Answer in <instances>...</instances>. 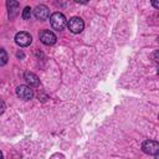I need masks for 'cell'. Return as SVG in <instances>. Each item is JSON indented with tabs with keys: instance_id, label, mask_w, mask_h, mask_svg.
Here are the masks:
<instances>
[{
	"instance_id": "cell-1",
	"label": "cell",
	"mask_w": 159,
	"mask_h": 159,
	"mask_svg": "<svg viewBox=\"0 0 159 159\" xmlns=\"http://www.w3.org/2000/svg\"><path fill=\"white\" fill-rule=\"evenodd\" d=\"M50 22H51V26L57 30V31H61L65 29L67 21H66V17L61 12H53L51 16H50Z\"/></svg>"
},
{
	"instance_id": "cell-2",
	"label": "cell",
	"mask_w": 159,
	"mask_h": 159,
	"mask_svg": "<svg viewBox=\"0 0 159 159\" xmlns=\"http://www.w3.org/2000/svg\"><path fill=\"white\" fill-rule=\"evenodd\" d=\"M67 27L72 34H80L84 29V22L81 17L73 16L67 21Z\"/></svg>"
},
{
	"instance_id": "cell-3",
	"label": "cell",
	"mask_w": 159,
	"mask_h": 159,
	"mask_svg": "<svg viewBox=\"0 0 159 159\" xmlns=\"http://www.w3.org/2000/svg\"><path fill=\"white\" fill-rule=\"evenodd\" d=\"M16 94L20 99H24V101H30L34 98V91L30 86H26V84H20L17 88H16Z\"/></svg>"
},
{
	"instance_id": "cell-4",
	"label": "cell",
	"mask_w": 159,
	"mask_h": 159,
	"mask_svg": "<svg viewBox=\"0 0 159 159\" xmlns=\"http://www.w3.org/2000/svg\"><path fill=\"white\" fill-rule=\"evenodd\" d=\"M142 149H143L144 153H147L149 155H158V153H159V143L157 140L148 139V140L143 142Z\"/></svg>"
},
{
	"instance_id": "cell-5",
	"label": "cell",
	"mask_w": 159,
	"mask_h": 159,
	"mask_svg": "<svg viewBox=\"0 0 159 159\" xmlns=\"http://www.w3.org/2000/svg\"><path fill=\"white\" fill-rule=\"evenodd\" d=\"M15 42L21 47H26L32 42V37H31V35L29 32L21 31V32H17L15 35Z\"/></svg>"
},
{
	"instance_id": "cell-6",
	"label": "cell",
	"mask_w": 159,
	"mask_h": 159,
	"mask_svg": "<svg viewBox=\"0 0 159 159\" xmlns=\"http://www.w3.org/2000/svg\"><path fill=\"white\" fill-rule=\"evenodd\" d=\"M6 7H7L9 20H14L20 12V5L16 0H7L6 1Z\"/></svg>"
},
{
	"instance_id": "cell-7",
	"label": "cell",
	"mask_w": 159,
	"mask_h": 159,
	"mask_svg": "<svg viewBox=\"0 0 159 159\" xmlns=\"http://www.w3.org/2000/svg\"><path fill=\"white\" fill-rule=\"evenodd\" d=\"M34 15L37 20L40 21H43V20H47L48 16H50V10L46 5H37L35 9H34Z\"/></svg>"
},
{
	"instance_id": "cell-8",
	"label": "cell",
	"mask_w": 159,
	"mask_h": 159,
	"mask_svg": "<svg viewBox=\"0 0 159 159\" xmlns=\"http://www.w3.org/2000/svg\"><path fill=\"white\" fill-rule=\"evenodd\" d=\"M39 37H40V41L42 43H45V45H53L56 42V40H57L56 35L53 32H51V31H47V30L40 32Z\"/></svg>"
},
{
	"instance_id": "cell-9",
	"label": "cell",
	"mask_w": 159,
	"mask_h": 159,
	"mask_svg": "<svg viewBox=\"0 0 159 159\" xmlns=\"http://www.w3.org/2000/svg\"><path fill=\"white\" fill-rule=\"evenodd\" d=\"M24 78H25V81L27 82V84H29L30 87H37V86L40 84L39 77H37L35 73L30 72V71H27V72L24 73Z\"/></svg>"
},
{
	"instance_id": "cell-10",
	"label": "cell",
	"mask_w": 159,
	"mask_h": 159,
	"mask_svg": "<svg viewBox=\"0 0 159 159\" xmlns=\"http://www.w3.org/2000/svg\"><path fill=\"white\" fill-rule=\"evenodd\" d=\"M7 60H9V56H7L6 51L2 50V48H0V66L6 65L7 63Z\"/></svg>"
},
{
	"instance_id": "cell-11",
	"label": "cell",
	"mask_w": 159,
	"mask_h": 159,
	"mask_svg": "<svg viewBox=\"0 0 159 159\" xmlns=\"http://www.w3.org/2000/svg\"><path fill=\"white\" fill-rule=\"evenodd\" d=\"M31 16V7L30 6H26L24 10H22V19L24 20H29Z\"/></svg>"
},
{
	"instance_id": "cell-12",
	"label": "cell",
	"mask_w": 159,
	"mask_h": 159,
	"mask_svg": "<svg viewBox=\"0 0 159 159\" xmlns=\"http://www.w3.org/2000/svg\"><path fill=\"white\" fill-rule=\"evenodd\" d=\"M6 109V106H5V102L2 99H0V114H2Z\"/></svg>"
},
{
	"instance_id": "cell-13",
	"label": "cell",
	"mask_w": 159,
	"mask_h": 159,
	"mask_svg": "<svg viewBox=\"0 0 159 159\" xmlns=\"http://www.w3.org/2000/svg\"><path fill=\"white\" fill-rule=\"evenodd\" d=\"M154 9H159V0H150Z\"/></svg>"
},
{
	"instance_id": "cell-14",
	"label": "cell",
	"mask_w": 159,
	"mask_h": 159,
	"mask_svg": "<svg viewBox=\"0 0 159 159\" xmlns=\"http://www.w3.org/2000/svg\"><path fill=\"white\" fill-rule=\"evenodd\" d=\"M76 2H78V4H87L89 0H75Z\"/></svg>"
},
{
	"instance_id": "cell-15",
	"label": "cell",
	"mask_w": 159,
	"mask_h": 159,
	"mask_svg": "<svg viewBox=\"0 0 159 159\" xmlns=\"http://www.w3.org/2000/svg\"><path fill=\"white\" fill-rule=\"evenodd\" d=\"M0 158H2V153L1 152H0Z\"/></svg>"
}]
</instances>
